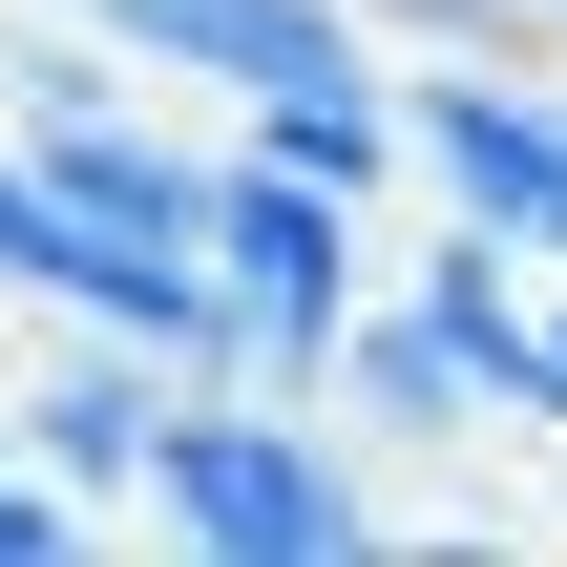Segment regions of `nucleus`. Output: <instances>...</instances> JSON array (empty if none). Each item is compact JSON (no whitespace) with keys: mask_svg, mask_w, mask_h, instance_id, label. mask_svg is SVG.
Wrapping results in <instances>:
<instances>
[{"mask_svg":"<svg viewBox=\"0 0 567 567\" xmlns=\"http://www.w3.org/2000/svg\"><path fill=\"white\" fill-rule=\"evenodd\" d=\"M126 526H168L189 567H337V547H379V484L295 379H189Z\"/></svg>","mask_w":567,"mask_h":567,"instance_id":"f257e3e1","label":"nucleus"},{"mask_svg":"<svg viewBox=\"0 0 567 567\" xmlns=\"http://www.w3.org/2000/svg\"><path fill=\"white\" fill-rule=\"evenodd\" d=\"M210 316H231V379H337V337H358V295H379V189H316V168H274V147H210Z\"/></svg>","mask_w":567,"mask_h":567,"instance_id":"f03ea898","label":"nucleus"},{"mask_svg":"<svg viewBox=\"0 0 567 567\" xmlns=\"http://www.w3.org/2000/svg\"><path fill=\"white\" fill-rule=\"evenodd\" d=\"M168 400H189V358H168V337H105V316H63V337L0 379L21 463H42V484H84V526H126V505H147V442H168Z\"/></svg>","mask_w":567,"mask_h":567,"instance_id":"7ed1b4c3","label":"nucleus"},{"mask_svg":"<svg viewBox=\"0 0 567 567\" xmlns=\"http://www.w3.org/2000/svg\"><path fill=\"white\" fill-rule=\"evenodd\" d=\"M400 295L442 316V358L484 379V442H567V295L484 231V210H442L421 252H400Z\"/></svg>","mask_w":567,"mask_h":567,"instance_id":"20e7f679","label":"nucleus"},{"mask_svg":"<svg viewBox=\"0 0 567 567\" xmlns=\"http://www.w3.org/2000/svg\"><path fill=\"white\" fill-rule=\"evenodd\" d=\"M358 442H484V379L442 358V316L400 295V252H379V295H358V337H337V379H316Z\"/></svg>","mask_w":567,"mask_h":567,"instance_id":"39448f33","label":"nucleus"},{"mask_svg":"<svg viewBox=\"0 0 567 567\" xmlns=\"http://www.w3.org/2000/svg\"><path fill=\"white\" fill-rule=\"evenodd\" d=\"M63 547H84V484H42L21 421H0V567H63Z\"/></svg>","mask_w":567,"mask_h":567,"instance_id":"423d86ee","label":"nucleus"},{"mask_svg":"<svg viewBox=\"0 0 567 567\" xmlns=\"http://www.w3.org/2000/svg\"><path fill=\"white\" fill-rule=\"evenodd\" d=\"M547 295H567V274H547Z\"/></svg>","mask_w":567,"mask_h":567,"instance_id":"0eeeda50","label":"nucleus"},{"mask_svg":"<svg viewBox=\"0 0 567 567\" xmlns=\"http://www.w3.org/2000/svg\"><path fill=\"white\" fill-rule=\"evenodd\" d=\"M547 21H567V0H547Z\"/></svg>","mask_w":567,"mask_h":567,"instance_id":"6e6552de","label":"nucleus"}]
</instances>
